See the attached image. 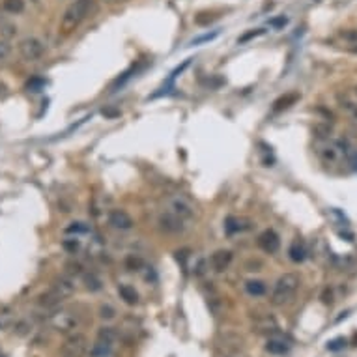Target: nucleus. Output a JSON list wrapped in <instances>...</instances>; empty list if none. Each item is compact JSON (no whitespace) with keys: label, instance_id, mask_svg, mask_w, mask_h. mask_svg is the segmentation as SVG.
Listing matches in <instances>:
<instances>
[{"label":"nucleus","instance_id":"26","mask_svg":"<svg viewBox=\"0 0 357 357\" xmlns=\"http://www.w3.org/2000/svg\"><path fill=\"white\" fill-rule=\"evenodd\" d=\"M2 8L12 15H19L24 12V0H2Z\"/></svg>","mask_w":357,"mask_h":357},{"label":"nucleus","instance_id":"35","mask_svg":"<svg viewBox=\"0 0 357 357\" xmlns=\"http://www.w3.org/2000/svg\"><path fill=\"white\" fill-rule=\"evenodd\" d=\"M0 32H2V36L8 39V37H12V36H15V34H17V26L4 23L2 26H0Z\"/></svg>","mask_w":357,"mask_h":357},{"label":"nucleus","instance_id":"33","mask_svg":"<svg viewBox=\"0 0 357 357\" xmlns=\"http://www.w3.org/2000/svg\"><path fill=\"white\" fill-rule=\"evenodd\" d=\"M13 331L19 335V337H24V335L30 331V323H28L26 320L17 321V323H15V327H13Z\"/></svg>","mask_w":357,"mask_h":357},{"label":"nucleus","instance_id":"34","mask_svg":"<svg viewBox=\"0 0 357 357\" xmlns=\"http://www.w3.org/2000/svg\"><path fill=\"white\" fill-rule=\"evenodd\" d=\"M217 36H219V30H215L212 34H204V36H200V37H195V39L191 41V45H200V43H206V41H212V39H215Z\"/></svg>","mask_w":357,"mask_h":357},{"label":"nucleus","instance_id":"39","mask_svg":"<svg viewBox=\"0 0 357 357\" xmlns=\"http://www.w3.org/2000/svg\"><path fill=\"white\" fill-rule=\"evenodd\" d=\"M41 84H43V81H41V79H34L32 83L26 84V88H28V90H32V92H37V90L41 88Z\"/></svg>","mask_w":357,"mask_h":357},{"label":"nucleus","instance_id":"19","mask_svg":"<svg viewBox=\"0 0 357 357\" xmlns=\"http://www.w3.org/2000/svg\"><path fill=\"white\" fill-rule=\"evenodd\" d=\"M266 350L273 356H286L290 352V344H286L281 339H269L268 344H266Z\"/></svg>","mask_w":357,"mask_h":357},{"label":"nucleus","instance_id":"17","mask_svg":"<svg viewBox=\"0 0 357 357\" xmlns=\"http://www.w3.org/2000/svg\"><path fill=\"white\" fill-rule=\"evenodd\" d=\"M83 283H84V288H86L88 292H99V290L103 288V281H101L99 275H95L94 271H84Z\"/></svg>","mask_w":357,"mask_h":357},{"label":"nucleus","instance_id":"3","mask_svg":"<svg viewBox=\"0 0 357 357\" xmlns=\"http://www.w3.org/2000/svg\"><path fill=\"white\" fill-rule=\"evenodd\" d=\"M301 285L299 275L296 273H285L281 275L275 283L273 290H271V305L275 307H285L292 299L296 298L298 288Z\"/></svg>","mask_w":357,"mask_h":357},{"label":"nucleus","instance_id":"41","mask_svg":"<svg viewBox=\"0 0 357 357\" xmlns=\"http://www.w3.org/2000/svg\"><path fill=\"white\" fill-rule=\"evenodd\" d=\"M6 94H8V86L4 83H0V97H4Z\"/></svg>","mask_w":357,"mask_h":357},{"label":"nucleus","instance_id":"31","mask_svg":"<svg viewBox=\"0 0 357 357\" xmlns=\"http://www.w3.org/2000/svg\"><path fill=\"white\" fill-rule=\"evenodd\" d=\"M66 269H68L70 277H77V275L84 273V266L81 262H68L66 264Z\"/></svg>","mask_w":357,"mask_h":357},{"label":"nucleus","instance_id":"12","mask_svg":"<svg viewBox=\"0 0 357 357\" xmlns=\"http://www.w3.org/2000/svg\"><path fill=\"white\" fill-rule=\"evenodd\" d=\"M62 301H64V298L60 296L54 288H49L47 292H43V294L37 296V299H36L37 305L45 310H56L60 305H62Z\"/></svg>","mask_w":357,"mask_h":357},{"label":"nucleus","instance_id":"20","mask_svg":"<svg viewBox=\"0 0 357 357\" xmlns=\"http://www.w3.org/2000/svg\"><path fill=\"white\" fill-rule=\"evenodd\" d=\"M298 99H299V94H296V92H290V94H286V95H281L279 99H275L273 110L275 112H281V110H285V108L292 107Z\"/></svg>","mask_w":357,"mask_h":357},{"label":"nucleus","instance_id":"28","mask_svg":"<svg viewBox=\"0 0 357 357\" xmlns=\"http://www.w3.org/2000/svg\"><path fill=\"white\" fill-rule=\"evenodd\" d=\"M97 339H105L108 342H116V339H118V331L114 329V327H99V331H97Z\"/></svg>","mask_w":357,"mask_h":357},{"label":"nucleus","instance_id":"30","mask_svg":"<svg viewBox=\"0 0 357 357\" xmlns=\"http://www.w3.org/2000/svg\"><path fill=\"white\" fill-rule=\"evenodd\" d=\"M99 316H101L103 320H112V318L116 316V309H114L112 305L105 303V305H101V307H99Z\"/></svg>","mask_w":357,"mask_h":357},{"label":"nucleus","instance_id":"16","mask_svg":"<svg viewBox=\"0 0 357 357\" xmlns=\"http://www.w3.org/2000/svg\"><path fill=\"white\" fill-rule=\"evenodd\" d=\"M225 228L228 234H238V232H245L250 228V221L245 217H228L225 223Z\"/></svg>","mask_w":357,"mask_h":357},{"label":"nucleus","instance_id":"13","mask_svg":"<svg viewBox=\"0 0 357 357\" xmlns=\"http://www.w3.org/2000/svg\"><path fill=\"white\" fill-rule=\"evenodd\" d=\"M51 288H54L62 298L68 299L70 296H73V292H75V281H73L70 275H62L58 279H54V283H53Z\"/></svg>","mask_w":357,"mask_h":357},{"label":"nucleus","instance_id":"37","mask_svg":"<svg viewBox=\"0 0 357 357\" xmlns=\"http://www.w3.org/2000/svg\"><path fill=\"white\" fill-rule=\"evenodd\" d=\"M260 34H264L262 28H258V30H254V32H247V34H243V36L238 39V43H245V41H249V39H252V37L260 36Z\"/></svg>","mask_w":357,"mask_h":357},{"label":"nucleus","instance_id":"42","mask_svg":"<svg viewBox=\"0 0 357 357\" xmlns=\"http://www.w3.org/2000/svg\"><path fill=\"white\" fill-rule=\"evenodd\" d=\"M226 357H245L243 352H236V354H226Z\"/></svg>","mask_w":357,"mask_h":357},{"label":"nucleus","instance_id":"21","mask_svg":"<svg viewBox=\"0 0 357 357\" xmlns=\"http://www.w3.org/2000/svg\"><path fill=\"white\" fill-rule=\"evenodd\" d=\"M258 333H275L277 331V323L271 316H262V318H258V320L254 321V325H252Z\"/></svg>","mask_w":357,"mask_h":357},{"label":"nucleus","instance_id":"25","mask_svg":"<svg viewBox=\"0 0 357 357\" xmlns=\"http://www.w3.org/2000/svg\"><path fill=\"white\" fill-rule=\"evenodd\" d=\"M66 234H70V236H79V234H88L90 232V226L88 223H84V221H73L70 225L66 226V230H64Z\"/></svg>","mask_w":357,"mask_h":357},{"label":"nucleus","instance_id":"24","mask_svg":"<svg viewBox=\"0 0 357 357\" xmlns=\"http://www.w3.org/2000/svg\"><path fill=\"white\" fill-rule=\"evenodd\" d=\"M288 254H290V258H292L294 262H303V260L307 258V250H305V245H303V243H299V241H294V243L290 245Z\"/></svg>","mask_w":357,"mask_h":357},{"label":"nucleus","instance_id":"27","mask_svg":"<svg viewBox=\"0 0 357 357\" xmlns=\"http://www.w3.org/2000/svg\"><path fill=\"white\" fill-rule=\"evenodd\" d=\"M62 247H64V250H68L70 254H77V252L81 250V239H79V236L64 239V241H62Z\"/></svg>","mask_w":357,"mask_h":357},{"label":"nucleus","instance_id":"23","mask_svg":"<svg viewBox=\"0 0 357 357\" xmlns=\"http://www.w3.org/2000/svg\"><path fill=\"white\" fill-rule=\"evenodd\" d=\"M12 54H13V49L8 43V39H0V70L6 68V66H10Z\"/></svg>","mask_w":357,"mask_h":357},{"label":"nucleus","instance_id":"7","mask_svg":"<svg viewBox=\"0 0 357 357\" xmlns=\"http://www.w3.org/2000/svg\"><path fill=\"white\" fill-rule=\"evenodd\" d=\"M88 354V339L83 333H73L60 346V357H84Z\"/></svg>","mask_w":357,"mask_h":357},{"label":"nucleus","instance_id":"18","mask_svg":"<svg viewBox=\"0 0 357 357\" xmlns=\"http://www.w3.org/2000/svg\"><path fill=\"white\" fill-rule=\"evenodd\" d=\"M266 290H268V286L264 281H258V279H249L247 283H245V292L252 296V298H262L264 294H266Z\"/></svg>","mask_w":357,"mask_h":357},{"label":"nucleus","instance_id":"5","mask_svg":"<svg viewBox=\"0 0 357 357\" xmlns=\"http://www.w3.org/2000/svg\"><path fill=\"white\" fill-rule=\"evenodd\" d=\"M17 53L24 62H39L47 53V43L37 36H26L17 43Z\"/></svg>","mask_w":357,"mask_h":357},{"label":"nucleus","instance_id":"32","mask_svg":"<svg viewBox=\"0 0 357 357\" xmlns=\"http://www.w3.org/2000/svg\"><path fill=\"white\" fill-rule=\"evenodd\" d=\"M346 344H348V342H346L344 337H339V339H333V340L327 342V350H329V352H339V350H342Z\"/></svg>","mask_w":357,"mask_h":357},{"label":"nucleus","instance_id":"40","mask_svg":"<svg viewBox=\"0 0 357 357\" xmlns=\"http://www.w3.org/2000/svg\"><path fill=\"white\" fill-rule=\"evenodd\" d=\"M350 165H352V168H354V170H357V152H356V154L350 155Z\"/></svg>","mask_w":357,"mask_h":357},{"label":"nucleus","instance_id":"36","mask_svg":"<svg viewBox=\"0 0 357 357\" xmlns=\"http://www.w3.org/2000/svg\"><path fill=\"white\" fill-rule=\"evenodd\" d=\"M214 21V17H212V13H198V15H195V23L198 24V26H204V24H210Z\"/></svg>","mask_w":357,"mask_h":357},{"label":"nucleus","instance_id":"4","mask_svg":"<svg viewBox=\"0 0 357 357\" xmlns=\"http://www.w3.org/2000/svg\"><path fill=\"white\" fill-rule=\"evenodd\" d=\"M163 204H165V212L176 215V217L183 219V221H189V219H193L196 215V206H195V202L191 200L189 196L181 195V193L168 195L167 198L163 200Z\"/></svg>","mask_w":357,"mask_h":357},{"label":"nucleus","instance_id":"8","mask_svg":"<svg viewBox=\"0 0 357 357\" xmlns=\"http://www.w3.org/2000/svg\"><path fill=\"white\" fill-rule=\"evenodd\" d=\"M107 221L108 226L118 230V232H129V230L135 228V219L125 210H120V208H114V210L108 212Z\"/></svg>","mask_w":357,"mask_h":357},{"label":"nucleus","instance_id":"2","mask_svg":"<svg viewBox=\"0 0 357 357\" xmlns=\"http://www.w3.org/2000/svg\"><path fill=\"white\" fill-rule=\"evenodd\" d=\"M316 154L325 165H340L348 157V143L335 137H323L316 144Z\"/></svg>","mask_w":357,"mask_h":357},{"label":"nucleus","instance_id":"14","mask_svg":"<svg viewBox=\"0 0 357 357\" xmlns=\"http://www.w3.org/2000/svg\"><path fill=\"white\" fill-rule=\"evenodd\" d=\"M114 352V342H108L105 339H97L90 348V357H110Z\"/></svg>","mask_w":357,"mask_h":357},{"label":"nucleus","instance_id":"15","mask_svg":"<svg viewBox=\"0 0 357 357\" xmlns=\"http://www.w3.org/2000/svg\"><path fill=\"white\" fill-rule=\"evenodd\" d=\"M337 99H339L340 108H342L354 122H357V99L356 97H352V95H348V94H339L337 95Z\"/></svg>","mask_w":357,"mask_h":357},{"label":"nucleus","instance_id":"6","mask_svg":"<svg viewBox=\"0 0 357 357\" xmlns=\"http://www.w3.org/2000/svg\"><path fill=\"white\" fill-rule=\"evenodd\" d=\"M49 323L53 329H56L60 333H70V331H75L79 327V314L73 312V310L68 309H56L51 312L49 316Z\"/></svg>","mask_w":357,"mask_h":357},{"label":"nucleus","instance_id":"11","mask_svg":"<svg viewBox=\"0 0 357 357\" xmlns=\"http://www.w3.org/2000/svg\"><path fill=\"white\" fill-rule=\"evenodd\" d=\"M258 247H260L264 252H268V254L277 252L279 247H281V239H279V236H277V232L271 230V228L264 230L262 234L258 236Z\"/></svg>","mask_w":357,"mask_h":357},{"label":"nucleus","instance_id":"9","mask_svg":"<svg viewBox=\"0 0 357 357\" xmlns=\"http://www.w3.org/2000/svg\"><path fill=\"white\" fill-rule=\"evenodd\" d=\"M157 225H159V228L163 232H167V234H181L185 230V221L176 217V215L168 214V212H163V214L159 215Z\"/></svg>","mask_w":357,"mask_h":357},{"label":"nucleus","instance_id":"10","mask_svg":"<svg viewBox=\"0 0 357 357\" xmlns=\"http://www.w3.org/2000/svg\"><path fill=\"white\" fill-rule=\"evenodd\" d=\"M232 260H234L232 250L217 249L214 254L210 256V266H212V269H214L215 273H223V271H226V269L230 268Z\"/></svg>","mask_w":357,"mask_h":357},{"label":"nucleus","instance_id":"22","mask_svg":"<svg viewBox=\"0 0 357 357\" xmlns=\"http://www.w3.org/2000/svg\"><path fill=\"white\" fill-rule=\"evenodd\" d=\"M118 294L120 298L124 299L127 305H137L139 303V294H137V290L129 285H120L118 286Z\"/></svg>","mask_w":357,"mask_h":357},{"label":"nucleus","instance_id":"29","mask_svg":"<svg viewBox=\"0 0 357 357\" xmlns=\"http://www.w3.org/2000/svg\"><path fill=\"white\" fill-rule=\"evenodd\" d=\"M125 266H127V269H131V271H139V269H143L144 268V262H143V258L131 254V256L125 260Z\"/></svg>","mask_w":357,"mask_h":357},{"label":"nucleus","instance_id":"43","mask_svg":"<svg viewBox=\"0 0 357 357\" xmlns=\"http://www.w3.org/2000/svg\"><path fill=\"white\" fill-rule=\"evenodd\" d=\"M105 2H110V4H112V2H124V0H105Z\"/></svg>","mask_w":357,"mask_h":357},{"label":"nucleus","instance_id":"38","mask_svg":"<svg viewBox=\"0 0 357 357\" xmlns=\"http://www.w3.org/2000/svg\"><path fill=\"white\" fill-rule=\"evenodd\" d=\"M286 23H288V19H286L285 15H281V17H277V19H271V21H269V24H271L273 28H281V26H285Z\"/></svg>","mask_w":357,"mask_h":357},{"label":"nucleus","instance_id":"1","mask_svg":"<svg viewBox=\"0 0 357 357\" xmlns=\"http://www.w3.org/2000/svg\"><path fill=\"white\" fill-rule=\"evenodd\" d=\"M92 8H94V0H73L60 17V34H64V36L73 34L83 24L84 19L90 15Z\"/></svg>","mask_w":357,"mask_h":357}]
</instances>
